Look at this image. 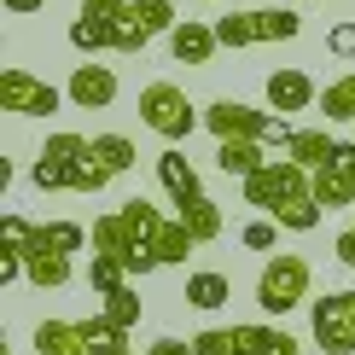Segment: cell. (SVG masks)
Masks as SVG:
<instances>
[{"label":"cell","instance_id":"22","mask_svg":"<svg viewBox=\"0 0 355 355\" xmlns=\"http://www.w3.org/2000/svg\"><path fill=\"white\" fill-rule=\"evenodd\" d=\"M216 41L221 47H262V29H257V12H227V18H216Z\"/></svg>","mask_w":355,"mask_h":355},{"label":"cell","instance_id":"20","mask_svg":"<svg viewBox=\"0 0 355 355\" xmlns=\"http://www.w3.org/2000/svg\"><path fill=\"white\" fill-rule=\"evenodd\" d=\"M99 315H105L116 332H135V327H140V315H146V303H140V291H135V286H116L111 297L99 303Z\"/></svg>","mask_w":355,"mask_h":355},{"label":"cell","instance_id":"32","mask_svg":"<svg viewBox=\"0 0 355 355\" xmlns=\"http://www.w3.org/2000/svg\"><path fill=\"white\" fill-rule=\"evenodd\" d=\"M146 41H152V29L135 18V0H128V18L116 24V47L111 53H146Z\"/></svg>","mask_w":355,"mask_h":355},{"label":"cell","instance_id":"39","mask_svg":"<svg viewBox=\"0 0 355 355\" xmlns=\"http://www.w3.org/2000/svg\"><path fill=\"white\" fill-rule=\"evenodd\" d=\"M12 279H24V250L0 245V286H12Z\"/></svg>","mask_w":355,"mask_h":355},{"label":"cell","instance_id":"25","mask_svg":"<svg viewBox=\"0 0 355 355\" xmlns=\"http://www.w3.org/2000/svg\"><path fill=\"white\" fill-rule=\"evenodd\" d=\"M116 216L128 221V233H135L140 245H152V239H157V227H164V210H157V204H146V198H128Z\"/></svg>","mask_w":355,"mask_h":355},{"label":"cell","instance_id":"1","mask_svg":"<svg viewBox=\"0 0 355 355\" xmlns=\"http://www.w3.org/2000/svg\"><path fill=\"white\" fill-rule=\"evenodd\" d=\"M140 123L152 128V135H164L169 146H181V140H192V128L204 123V111L187 99V87H175V82H146V87H140Z\"/></svg>","mask_w":355,"mask_h":355},{"label":"cell","instance_id":"26","mask_svg":"<svg viewBox=\"0 0 355 355\" xmlns=\"http://www.w3.org/2000/svg\"><path fill=\"white\" fill-rule=\"evenodd\" d=\"M87 286H94L99 297H111L116 286H128V274H123V262H116V257H99V250H94V262H87Z\"/></svg>","mask_w":355,"mask_h":355},{"label":"cell","instance_id":"28","mask_svg":"<svg viewBox=\"0 0 355 355\" xmlns=\"http://www.w3.org/2000/svg\"><path fill=\"white\" fill-rule=\"evenodd\" d=\"M135 18L152 29V35H175V0H135Z\"/></svg>","mask_w":355,"mask_h":355},{"label":"cell","instance_id":"21","mask_svg":"<svg viewBox=\"0 0 355 355\" xmlns=\"http://www.w3.org/2000/svg\"><path fill=\"white\" fill-rule=\"evenodd\" d=\"M320 111H327V123H355V70L320 87Z\"/></svg>","mask_w":355,"mask_h":355},{"label":"cell","instance_id":"10","mask_svg":"<svg viewBox=\"0 0 355 355\" xmlns=\"http://www.w3.org/2000/svg\"><path fill=\"white\" fill-rule=\"evenodd\" d=\"M94 332L87 320H41L35 327V355H94Z\"/></svg>","mask_w":355,"mask_h":355},{"label":"cell","instance_id":"23","mask_svg":"<svg viewBox=\"0 0 355 355\" xmlns=\"http://www.w3.org/2000/svg\"><path fill=\"white\" fill-rule=\"evenodd\" d=\"M227 297H233L227 274H210V268H204V274H187V303H192V309H221Z\"/></svg>","mask_w":355,"mask_h":355},{"label":"cell","instance_id":"43","mask_svg":"<svg viewBox=\"0 0 355 355\" xmlns=\"http://www.w3.org/2000/svg\"><path fill=\"white\" fill-rule=\"evenodd\" d=\"M0 6H6V12H12V18H35V12H41V6H47V0H0Z\"/></svg>","mask_w":355,"mask_h":355},{"label":"cell","instance_id":"45","mask_svg":"<svg viewBox=\"0 0 355 355\" xmlns=\"http://www.w3.org/2000/svg\"><path fill=\"white\" fill-rule=\"evenodd\" d=\"M349 227H355V221H349Z\"/></svg>","mask_w":355,"mask_h":355},{"label":"cell","instance_id":"11","mask_svg":"<svg viewBox=\"0 0 355 355\" xmlns=\"http://www.w3.org/2000/svg\"><path fill=\"white\" fill-rule=\"evenodd\" d=\"M216 24H204V18H181L175 24V35H169V53L181 58V64H210L216 58Z\"/></svg>","mask_w":355,"mask_h":355},{"label":"cell","instance_id":"41","mask_svg":"<svg viewBox=\"0 0 355 355\" xmlns=\"http://www.w3.org/2000/svg\"><path fill=\"white\" fill-rule=\"evenodd\" d=\"M332 250H338V262H344V268H355V227H344L332 239Z\"/></svg>","mask_w":355,"mask_h":355},{"label":"cell","instance_id":"18","mask_svg":"<svg viewBox=\"0 0 355 355\" xmlns=\"http://www.w3.org/2000/svg\"><path fill=\"white\" fill-rule=\"evenodd\" d=\"M192 250H198V239L187 233V221L181 216H164V227H157V239H152V257L164 262V268H175V262H187Z\"/></svg>","mask_w":355,"mask_h":355},{"label":"cell","instance_id":"7","mask_svg":"<svg viewBox=\"0 0 355 355\" xmlns=\"http://www.w3.org/2000/svg\"><path fill=\"white\" fill-rule=\"evenodd\" d=\"M268 123H274L268 111H250V105H239V99H216V105L204 111V128L216 135V146L221 140H262Z\"/></svg>","mask_w":355,"mask_h":355},{"label":"cell","instance_id":"31","mask_svg":"<svg viewBox=\"0 0 355 355\" xmlns=\"http://www.w3.org/2000/svg\"><path fill=\"white\" fill-rule=\"evenodd\" d=\"M41 239L70 257V250H82V245H87V227H76V221H41Z\"/></svg>","mask_w":355,"mask_h":355},{"label":"cell","instance_id":"34","mask_svg":"<svg viewBox=\"0 0 355 355\" xmlns=\"http://www.w3.org/2000/svg\"><path fill=\"white\" fill-rule=\"evenodd\" d=\"M70 47H76V53H105V47H116V35H111V29H94V24H70Z\"/></svg>","mask_w":355,"mask_h":355},{"label":"cell","instance_id":"24","mask_svg":"<svg viewBox=\"0 0 355 355\" xmlns=\"http://www.w3.org/2000/svg\"><path fill=\"white\" fill-rule=\"evenodd\" d=\"M94 157H99L111 175H128L140 152H135V140H128V135H94Z\"/></svg>","mask_w":355,"mask_h":355},{"label":"cell","instance_id":"9","mask_svg":"<svg viewBox=\"0 0 355 355\" xmlns=\"http://www.w3.org/2000/svg\"><path fill=\"white\" fill-rule=\"evenodd\" d=\"M70 257L64 250H53L47 239H41V227H35V239L24 245V279L29 286H41V291H58V286H70Z\"/></svg>","mask_w":355,"mask_h":355},{"label":"cell","instance_id":"14","mask_svg":"<svg viewBox=\"0 0 355 355\" xmlns=\"http://www.w3.org/2000/svg\"><path fill=\"white\" fill-rule=\"evenodd\" d=\"M239 355H303V344L286 327H233Z\"/></svg>","mask_w":355,"mask_h":355},{"label":"cell","instance_id":"37","mask_svg":"<svg viewBox=\"0 0 355 355\" xmlns=\"http://www.w3.org/2000/svg\"><path fill=\"white\" fill-rule=\"evenodd\" d=\"M327 53H332V58H355V24H349V18L327 29Z\"/></svg>","mask_w":355,"mask_h":355},{"label":"cell","instance_id":"6","mask_svg":"<svg viewBox=\"0 0 355 355\" xmlns=\"http://www.w3.org/2000/svg\"><path fill=\"white\" fill-rule=\"evenodd\" d=\"M0 105H6L12 116H58V105H64V94H58L53 82L29 76V70H0Z\"/></svg>","mask_w":355,"mask_h":355},{"label":"cell","instance_id":"46","mask_svg":"<svg viewBox=\"0 0 355 355\" xmlns=\"http://www.w3.org/2000/svg\"><path fill=\"white\" fill-rule=\"evenodd\" d=\"M349 175H355V169H349Z\"/></svg>","mask_w":355,"mask_h":355},{"label":"cell","instance_id":"12","mask_svg":"<svg viewBox=\"0 0 355 355\" xmlns=\"http://www.w3.org/2000/svg\"><path fill=\"white\" fill-rule=\"evenodd\" d=\"M268 105L286 116V111H309V105H320V94H315V82H309L303 70H274V76H268Z\"/></svg>","mask_w":355,"mask_h":355},{"label":"cell","instance_id":"40","mask_svg":"<svg viewBox=\"0 0 355 355\" xmlns=\"http://www.w3.org/2000/svg\"><path fill=\"white\" fill-rule=\"evenodd\" d=\"M94 355H135V344H128V332H111V338H99Z\"/></svg>","mask_w":355,"mask_h":355},{"label":"cell","instance_id":"38","mask_svg":"<svg viewBox=\"0 0 355 355\" xmlns=\"http://www.w3.org/2000/svg\"><path fill=\"white\" fill-rule=\"evenodd\" d=\"M239 239H245L250 250H274V245H279V221H250Z\"/></svg>","mask_w":355,"mask_h":355},{"label":"cell","instance_id":"5","mask_svg":"<svg viewBox=\"0 0 355 355\" xmlns=\"http://www.w3.org/2000/svg\"><path fill=\"white\" fill-rule=\"evenodd\" d=\"M94 250H99V257H116L128 279H146V274H157V268H164V262L152 257V245H140L135 233H128V221L116 216V210L94 221Z\"/></svg>","mask_w":355,"mask_h":355},{"label":"cell","instance_id":"33","mask_svg":"<svg viewBox=\"0 0 355 355\" xmlns=\"http://www.w3.org/2000/svg\"><path fill=\"white\" fill-rule=\"evenodd\" d=\"M192 355H239V338H233V327H210L192 338Z\"/></svg>","mask_w":355,"mask_h":355},{"label":"cell","instance_id":"16","mask_svg":"<svg viewBox=\"0 0 355 355\" xmlns=\"http://www.w3.org/2000/svg\"><path fill=\"white\" fill-rule=\"evenodd\" d=\"M175 216L187 221V233H192L198 245H216V239H221V210H216L210 198H204V192H192V198H181V204H175Z\"/></svg>","mask_w":355,"mask_h":355},{"label":"cell","instance_id":"19","mask_svg":"<svg viewBox=\"0 0 355 355\" xmlns=\"http://www.w3.org/2000/svg\"><path fill=\"white\" fill-rule=\"evenodd\" d=\"M315 204L320 210H349L355 204V175H344V169H315Z\"/></svg>","mask_w":355,"mask_h":355},{"label":"cell","instance_id":"30","mask_svg":"<svg viewBox=\"0 0 355 355\" xmlns=\"http://www.w3.org/2000/svg\"><path fill=\"white\" fill-rule=\"evenodd\" d=\"M111 181H116V175H111L105 164H99V157H94V152H87V157H82V164H76V169H70V192H105Z\"/></svg>","mask_w":355,"mask_h":355},{"label":"cell","instance_id":"27","mask_svg":"<svg viewBox=\"0 0 355 355\" xmlns=\"http://www.w3.org/2000/svg\"><path fill=\"white\" fill-rule=\"evenodd\" d=\"M76 18H82V24H94V29H111V35H116V24L128 18V0H82Z\"/></svg>","mask_w":355,"mask_h":355},{"label":"cell","instance_id":"29","mask_svg":"<svg viewBox=\"0 0 355 355\" xmlns=\"http://www.w3.org/2000/svg\"><path fill=\"white\" fill-rule=\"evenodd\" d=\"M87 152H94V140H82V135H53L41 146V157H53V164H64V169H76Z\"/></svg>","mask_w":355,"mask_h":355},{"label":"cell","instance_id":"3","mask_svg":"<svg viewBox=\"0 0 355 355\" xmlns=\"http://www.w3.org/2000/svg\"><path fill=\"white\" fill-rule=\"evenodd\" d=\"M291 198H315V175L303 164H291V157H268V164L245 181V204H257L262 216H274L279 204H291Z\"/></svg>","mask_w":355,"mask_h":355},{"label":"cell","instance_id":"44","mask_svg":"<svg viewBox=\"0 0 355 355\" xmlns=\"http://www.w3.org/2000/svg\"><path fill=\"white\" fill-rule=\"evenodd\" d=\"M291 6H309V0H291Z\"/></svg>","mask_w":355,"mask_h":355},{"label":"cell","instance_id":"4","mask_svg":"<svg viewBox=\"0 0 355 355\" xmlns=\"http://www.w3.org/2000/svg\"><path fill=\"white\" fill-rule=\"evenodd\" d=\"M309 327H315V344L327 355H355V291H327V297H315Z\"/></svg>","mask_w":355,"mask_h":355},{"label":"cell","instance_id":"35","mask_svg":"<svg viewBox=\"0 0 355 355\" xmlns=\"http://www.w3.org/2000/svg\"><path fill=\"white\" fill-rule=\"evenodd\" d=\"M29 181H35L41 192H64V187H70V169H64V164H53V157H35Z\"/></svg>","mask_w":355,"mask_h":355},{"label":"cell","instance_id":"13","mask_svg":"<svg viewBox=\"0 0 355 355\" xmlns=\"http://www.w3.org/2000/svg\"><path fill=\"white\" fill-rule=\"evenodd\" d=\"M157 181H164L169 204H181V198H192V192H204V187H198V169H192V157L181 152V146H169V152L157 157Z\"/></svg>","mask_w":355,"mask_h":355},{"label":"cell","instance_id":"17","mask_svg":"<svg viewBox=\"0 0 355 355\" xmlns=\"http://www.w3.org/2000/svg\"><path fill=\"white\" fill-rule=\"evenodd\" d=\"M262 152H268L262 140H221V146H216V164H221V175H239V181H250V175L268 164Z\"/></svg>","mask_w":355,"mask_h":355},{"label":"cell","instance_id":"15","mask_svg":"<svg viewBox=\"0 0 355 355\" xmlns=\"http://www.w3.org/2000/svg\"><path fill=\"white\" fill-rule=\"evenodd\" d=\"M332 152H338V140L327 135V128H297V135H291V146H286V157H291V164H303L309 175L327 169Z\"/></svg>","mask_w":355,"mask_h":355},{"label":"cell","instance_id":"42","mask_svg":"<svg viewBox=\"0 0 355 355\" xmlns=\"http://www.w3.org/2000/svg\"><path fill=\"white\" fill-rule=\"evenodd\" d=\"M146 355H192V338H157Z\"/></svg>","mask_w":355,"mask_h":355},{"label":"cell","instance_id":"8","mask_svg":"<svg viewBox=\"0 0 355 355\" xmlns=\"http://www.w3.org/2000/svg\"><path fill=\"white\" fill-rule=\"evenodd\" d=\"M64 99L76 111H105L111 99H116V70L111 64H76V70H70V82H64Z\"/></svg>","mask_w":355,"mask_h":355},{"label":"cell","instance_id":"2","mask_svg":"<svg viewBox=\"0 0 355 355\" xmlns=\"http://www.w3.org/2000/svg\"><path fill=\"white\" fill-rule=\"evenodd\" d=\"M303 297H309V257H297V250H274V257L262 262V274H257L262 315H291Z\"/></svg>","mask_w":355,"mask_h":355},{"label":"cell","instance_id":"36","mask_svg":"<svg viewBox=\"0 0 355 355\" xmlns=\"http://www.w3.org/2000/svg\"><path fill=\"white\" fill-rule=\"evenodd\" d=\"M29 239H35V221H24V216H0V245L24 250Z\"/></svg>","mask_w":355,"mask_h":355}]
</instances>
